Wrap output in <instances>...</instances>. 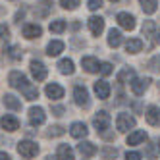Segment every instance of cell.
I'll list each match as a JSON object with an SVG mask.
<instances>
[{"label": "cell", "mask_w": 160, "mask_h": 160, "mask_svg": "<svg viewBox=\"0 0 160 160\" xmlns=\"http://www.w3.org/2000/svg\"><path fill=\"white\" fill-rule=\"evenodd\" d=\"M18 152L23 156V158H33V156H37L39 152V145L37 143H33V141H19L18 143Z\"/></svg>", "instance_id": "obj_1"}, {"label": "cell", "mask_w": 160, "mask_h": 160, "mask_svg": "<svg viewBox=\"0 0 160 160\" xmlns=\"http://www.w3.org/2000/svg\"><path fill=\"white\" fill-rule=\"evenodd\" d=\"M116 128H118V131H122V133H125V131L133 129V128H135V118H133V116H129V114H125V112L118 114Z\"/></svg>", "instance_id": "obj_2"}, {"label": "cell", "mask_w": 160, "mask_h": 160, "mask_svg": "<svg viewBox=\"0 0 160 160\" xmlns=\"http://www.w3.org/2000/svg\"><path fill=\"white\" fill-rule=\"evenodd\" d=\"M73 98H75L77 104L83 106V108H87V106L91 104V100H89V91H87L83 85H77V87L73 89Z\"/></svg>", "instance_id": "obj_3"}, {"label": "cell", "mask_w": 160, "mask_h": 160, "mask_svg": "<svg viewBox=\"0 0 160 160\" xmlns=\"http://www.w3.org/2000/svg\"><path fill=\"white\" fill-rule=\"evenodd\" d=\"M93 125H95V129L98 133H104L108 129V125H110V116L106 112H98L97 116L93 118Z\"/></svg>", "instance_id": "obj_4"}, {"label": "cell", "mask_w": 160, "mask_h": 160, "mask_svg": "<svg viewBox=\"0 0 160 160\" xmlns=\"http://www.w3.org/2000/svg\"><path fill=\"white\" fill-rule=\"evenodd\" d=\"M18 89L23 93V97H25L27 100H35V98H39V89H37L35 85H31V83L27 81V77L23 79V83H21Z\"/></svg>", "instance_id": "obj_5"}, {"label": "cell", "mask_w": 160, "mask_h": 160, "mask_svg": "<svg viewBox=\"0 0 160 160\" xmlns=\"http://www.w3.org/2000/svg\"><path fill=\"white\" fill-rule=\"evenodd\" d=\"M44 120H47V114H44V110L41 106L29 108V122H31V125H42Z\"/></svg>", "instance_id": "obj_6"}, {"label": "cell", "mask_w": 160, "mask_h": 160, "mask_svg": "<svg viewBox=\"0 0 160 160\" xmlns=\"http://www.w3.org/2000/svg\"><path fill=\"white\" fill-rule=\"evenodd\" d=\"M29 68H31V73H33V77L37 79V81H44L47 79V68H44V64L42 62H39V60H33L31 64H29Z\"/></svg>", "instance_id": "obj_7"}, {"label": "cell", "mask_w": 160, "mask_h": 160, "mask_svg": "<svg viewBox=\"0 0 160 160\" xmlns=\"http://www.w3.org/2000/svg\"><path fill=\"white\" fill-rule=\"evenodd\" d=\"M87 25H89V31L93 33L95 37H98L100 33L104 31V19H102L100 16H93V18H89Z\"/></svg>", "instance_id": "obj_8"}, {"label": "cell", "mask_w": 160, "mask_h": 160, "mask_svg": "<svg viewBox=\"0 0 160 160\" xmlns=\"http://www.w3.org/2000/svg\"><path fill=\"white\" fill-rule=\"evenodd\" d=\"M0 125H2V129L6 131H18L19 129V120L12 114H6V116L0 118Z\"/></svg>", "instance_id": "obj_9"}, {"label": "cell", "mask_w": 160, "mask_h": 160, "mask_svg": "<svg viewBox=\"0 0 160 160\" xmlns=\"http://www.w3.org/2000/svg\"><path fill=\"white\" fill-rule=\"evenodd\" d=\"M116 19H118V23H120L122 29H128V31L135 29V18H133L131 14H128V12H120Z\"/></svg>", "instance_id": "obj_10"}, {"label": "cell", "mask_w": 160, "mask_h": 160, "mask_svg": "<svg viewBox=\"0 0 160 160\" xmlns=\"http://www.w3.org/2000/svg\"><path fill=\"white\" fill-rule=\"evenodd\" d=\"M70 133H72V137H75V139H83V137H87L89 129H87V125L83 122H73L70 125Z\"/></svg>", "instance_id": "obj_11"}, {"label": "cell", "mask_w": 160, "mask_h": 160, "mask_svg": "<svg viewBox=\"0 0 160 160\" xmlns=\"http://www.w3.org/2000/svg\"><path fill=\"white\" fill-rule=\"evenodd\" d=\"M148 83H151V79H148V77H145V79H137V77H135L129 85H131V91H133V93H135L137 97H141L145 91H147Z\"/></svg>", "instance_id": "obj_12"}, {"label": "cell", "mask_w": 160, "mask_h": 160, "mask_svg": "<svg viewBox=\"0 0 160 160\" xmlns=\"http://www.w3.org/2000/svg\"><path fill=\"white\" fill-rule=\"evenodd\" d=\"M110 91H112V89H110V83L104 81V79H100V81L95 83V93H97V97L102 98V100L110 97Z\"/></svg>", "instance_id": "obj_13"}, {"label": "cell", "mask_w": 160, "mask_h": 160, "mask_svg": "<svg viewBox=\"0 0 160 160\" xmlns=\"http://www.w3.org/2000/svg\"><path fill=\"white\" fill-rule=\"evenodd\" d=\"M44 93H47V97H48L50 100H58V98L64 97V89H62L58 83H48L47 89H44Z\"/></svg>", "instance_id": "obj_14"}, {"label": "cell", "mask_w": 160, "mask_h": 160, "mask_svg": "<svg viewBox=\"0 0 160 160\" xmlns=\"http://www.w3.org/2000/svg\"><path fill=\"white\" fill-rule=\"evenodd\" d=\"M41 35H42L41 25H37V23H27V25H23V37L25 39H39Z\"/></svg>", "instance_id": "obj_15"}, {"label": "cell", "mask_w": 160, "mask_h": 160, "mask_svg": "<svg viewBox=\"0 0 160 160\" xmlns=\"http://www.w3.org/2000/svg\"><path fill=\"white\" fill-rule=\"evenodd\" d=\"M81 66L85 68V72H89V73H95V72L100 70L98 60L93 58V56H85V58H81Z\"/></svg>", "instance_id": "obj_16"}, {"label": "cell", "mask_w": 160, "mask_h": 160, "mask_svg": "<svg viewBox=\"0 0 160 160\" xmlns=\"http://www.w3.org/2000/svg\"><path fill=\"white\" fill-rule=\"evenodd\" d=\"M77 151L81 152L85 158H91V156H95V154H97V145L89 143V141H83V143H79V145H77Z\"/></svg>", "instance_id": "obj_17"}, {"label": "cell", "mask_w": 160, "mask_h": 160, "mask_svg": "<svg viewBox=\"0 0 160 160\" xmlns=\"http://www.w3.org/2000/svg\"><path fill=\"white\" fill-rule=\"evenodd\" d=\"M145 116H147V122L151 125H160V108L158 106H148Z\"/></svg>", "instance_id": "obj_18"}, {"label": "cell", "mask_w": 160, "mask_h": 160, "mask_svg": "<svg viewBox=\"0 0 160 160\" xmlns=\"http://www.w3.org/2000/svg\"><path fill=\"white\" fill-rule=\"evenodd\" d=\"M52 6H54L52 0H41V2L37 4V8H35V14L39 18H44V16H48V12L52 10Z\"/></svg>", "instance_id": "obj_19"}, {"label": "cell", "mask_w": 160, "mask_h": 160, "mask_svg": "<svg viewBox=\"0 0 160 160\" xmlns=\"http://www.w3.org/2000/svg\"><path fill=\"white\" fill-rule=\"evenodd\" d=\"M58 160H75V154L70 145H58Z\"/></svg>", "instance_id": "obj_20"}, {"label": "cell", "mask_w": 160, "mask_h": 160, "mask_svg": "<svg viewBox=\"0 0 160 160\" xmlns=\"http://www.w3.org/2000/svg\"><path fill=\"white\" fill-rule=\"evenodd\" d=\"M2 102H4V106L10 108V110H19L21 108V100L16 98L14 95H4L2 97Z\"/></svg>", "instance_id": "obj_21"}, {"label": "cell", "mask_w": 160, "mask_h": 160, "mask_svg": "<svg viewBox=\"0 0 160 160\" xmlns=\"http://www.w3.org/2000/svg\"><path fill=\"white\" fill-rule=\"evenodd\" d=\"M108 44L112 48H118L120 44H122V33L120 29H110L108 31Z\"/></svg>", "instance_id": "obj_22"}, {"label": "cell", "mask_w": 160, "mask_h": 160, "mask_svg": "<svg viewBox=\"0 0 160 160\" xmlns=\"http://www.w3.org/2000/svg\"><path fill=\"white\" fill-rule=\"evenodd\" d=\"M60 52H64V42L62 41H50L47 47V54L48 56H58Z\"/></svg>", "instance_id": "obj_23"}, {"label": "cell", "mask_w": 160, "mask_h": 160, "mask_svg": "<svg viewBox=\"0 0 160 160\" xmlns=\"http://www.w3.org/2000/svg\"><path fill=\"white\" fill-rule=\"evenodd\" d=\"M141 48H143V41L141 39H129L128 42H125V50H128L129 54L141 52Z\"/></svg>", "instance_id": "obj_24"}, {"label": "cell", "mask_w": 160, "mask_h": 160, "mask_svg": "<svg viewBox=\"0 0 160 160\" xmlns=\"http://www.w3.org/2000/svg\"><path fill=\"white\" fill-rule=\"evenodd\" d=\"M145 139H147V133H145L143 129H137V131L129 133V137H128V145H139V143H143Z\"/></svg>", "instance_id": "obj_25"}, {"label": "cell", "mask_w": 160, "mask_h": 160, "mask_svg": "<svg viewBox=\"0 0 160 160\" xmlns=\"http://www.w3.org/2000/svg\"><path fill=\"white\" fill-rule=\"evenodd\" d=\"M58 68H60V72H62L64 75H72V73L75 72L73 62H72L70 58H64V60H60V62H58Z\"/></svg>", "instance_id": "obj_26"}, {"label": "cell", "mask_w": 160, "mask_h": 160, "mask_svg": "<svg viewBox=\"0 0 160 160\" xmlns=\"http://www.w3.org/2000/svg\"><path fill=\"white\" fill-rule=\"evenodd\" d=\"M139 4H141L145 14H154L156 12V6H158L156 0H139Z\"/></svg>", "instance_id": "obj_27"}, {"label": "cell", "mask_w": 160, "mask_h": 160, "mask_svg": "<svg viewBox=\"0 0 160 160\" xmlns=\"http://www.w3.org/2000/svg\"><path fill=\"white\" fill-rule=\"evenodd\" d=\"M135 79V72L131 70V68H125V70H122L118 73V81L120 83H125V81H133Z\"/></svg>", "instance_id": "obj_28"}, {"label": "cell", "mask_w": 160, "mask_h": 160, "mask_svg": "<svg viewBox=\"0 0 160 160\" xmlns=\"http://www.w3.org/2000/svg\"><path fill=\"white\" fill-rule=\"evenodd\" d=\"M64 29H66V21H64V19L50 21V31H52V33H62Z\"/></svg>", "instance_id": "obj_29"}, {"label": "cell", "mask_w": 160, "mask_h": 160, "mask_svg": "<svg viewBox=\"0 0 160 160\" xmlns=\"http://www.w3.org/2000/svg\"><path fill=\"white\" fill-rule=\"evenodd\" d=\"M64 133H66V129L62 125H52V128H48V131H47V137H60Z\"/></svg>", "instance_id": "obj_30"}, {"label": "cell", "mask_w": 160, "mask_h": 160, "mask_svg": "<svg viewBox=\"0 0 160 160\" xmlns=\"http://www.w3.org/2000/svg\"><path fill=\"white\" fill-rule=\"evenodd\" d=\"M79 2H81V0H60V6L64 10H75L79 6Z\"/></svg>", "instance_id": "obj_31"}, {"label": "cell", "mask_w": 160, "mask_h": 160, "mask_svg": "<svg viewBox=\"0 0 160 160\" xmlns=\"http://www.w3.org/2000/svg\"><path fill=\"white\" fill-rule=\"evenodd\" d=\"M102 156H104L106 160H114L118 156V151L116 148H112V147H106V148H102Z\"/></svg>", "instance_id": "obj_32"}, {"label": "cell", "mask_w": 160, "mask_h": 160, "mask_svg": "<svg viewBox=\"0 0 160 160\" xmlns=\"http://www.w3.org/2000/svg\"><path fill=\"white\" fill-rule=\"evenodd\" d=\"M6 52H8V56H10L12 60H21V52H19V48H18V47H10Z\"/></svg>", "instance_id": "obj_33"}, {"label": "cell", "mask_w": 160, "mask_h": 160, "mask_svg": "<svg viewBox=\"0 0 160 160\" xmlns=\"http://www.w3.org/2000/svg\"><path fill=\"white\" fill-rule=\"evenodd\" d=\"M98 72H100L102 75H110V73H112V64H108V62H102Z\"/></svg>", "instance_id": "obj_34"}, {"label": "cell", "mask_w": 160, "mask_h": 160, "mask_svg": "<svg viewBox=\"0 0 160 160\" xmlns=\"http://www.w3.org/2000/svg\"><path fill=\"white\" fill-rule=\"evenodd\" d=\"M152 31H154V21H145V25H143V35H151Z\"/></svg>", "instance_id": "obj_35"}, {"label": "cell", "mask_w": 160, "mask_h": 160, "mask_svg": "<svg viewBox=\"0 0 160 160\" xmlns=\"http://www.w3.org/2000/svg\"><path fill=\"white\" fill-rule=\"evenodd\" d=\"M148 66H151V70L154 72H160V56H154V58L148 62Z\"/></svg>", "instance_id": "obj_36"}, {"label": "cell", "mask_w": 160, "mask_h": 160, "mask_svg": "<svg viewBox=\"0 0 160 160\" xmlns=\"http://www.w3.org/2000/svg\"><path fill=\"white\" fill-rule=\"evenodd\" d=\"M87 6H89V10H98V8H102V0H89L87 2Z\"/></svg>", "instance_id": "obj_37"}, {"label": "cell", "mask_w": 160, "mask_h": 160, "mask_svg": "<svg viewBox=\"0 0 160 160\" xmlns=\"http://www.w3.org/2000/svg\"><path fill=\"white\" fill-rule=\"evenodd\" d=\"M10 37V29L6 23H0V39H8Z\"/></svg>", "instance_id": "obj_38"}, {"label": "cell", "mask_w": 160, "mask_h": 160, "mask_svg": "<svg viewBox=\"0 0 160 160\" xmlns=\"http://www.w3.org/2000/svg\"><path fill=\"white\" fill-rule=\"evenodd\" d=\"M125 160H141V154L139 152H128L125 154Z\"/></svg>", "instance_id": "obj_39"}, {"label": "cell", "mask_w": 160, "mask_h": 160, "mask_svg": "<svg viewBox=\"0 0 160 160\" xmlns=\"http://www.w3.org/2000/svg\"><path fill=\"white\" fill-rule=\"evenodd\" d=\"M52 114H54V116H62V114H64V106H52Z\"/></svg>", "instance_id": "obj_40"}, {"label": "cell", "mask_w": 160, "mask_h": 160, "mask_svg": "<svg viewBox=\"0 0 160 160\" xmlns=\"http://www.w3.org/2000/svg\"><path fill=\"white\" fill-rule=\"evenodd\" d=\"M23 14H25L23 10H21V12H18V14H16V21H21V19H23Z\"/></svg>", "instance_id": "obj_41"}, {"label": "cell", "mask_w": 160, "mask_h": 160, "mask_svg": "<svg viewBox=\"0 0 160 160\" xmlns=\"http://www.w3.org/2000/svg\"><path fill=\"white\" fill-rule=\"evenodd\" d=\"M0 160H12V158H10V154H6V152H0Z\"/></svg>", "instance_id": "obj_42"}, {"label": "cell", "mask_w": 160, "mask_h": 160, "mask_svg": "<svg viewBox=\"0 0 160 160\" xmlns=\"http://www.w3.org/2000/svg\"><path fill=\"white\" fill-rule=\"evenodd\" d=\"M148 156L154 158V148H152V145H148Z\"/></svg>", "instance_id": "obj_43"}, {"label": "cell", "mask_w": 160, "mask_h": 160, "mask_svg": "<svg viewBox=\"0 0 160 160\" xmlns=\"http://www.w3.org/2000/svg\"><path fill=\"white\" fill-rule=\"evenodd\" d=\"M156 42H158V44H160V31H158V33H156Z\"/></svg>", "instance_id": "obj_44"}, {"label": "cell", "mask_w": 160, "mask_h": 160, "mask_svg": "<svg viewBox=\"0 0 160 160\" xmlns=\"http://www.w3.org/2000/svg\"><path fill=\"white\" fill-rule=\"evenodd\" d=\"M47 160H56V158H52V156H48V158H47Z\"/></svg>", "instance_id": "obj_45"}, {"label": "cell", "mask_w": 160, "mask_h": 160, "mask_svg": "<svg viewBox=\"0 0 160 160\" xmlns=\"http://www.w3.org/2000/svg\"><path fill=\"white\" fill-rule=\"evenodd\" d=\"M110 2H118V0H110Z\"/></svg>", "instance_id": "obj_46"}, {"label": "cell", "mask_w": 160, "mask_h": 160, "mask_svg": "<svg viewBox=\"0 0 160 160\" xmlns=\"http://www.w3.org/2000/svg\"><path fill=\"white\" fill-rule=\"evenodd\" d=\"M158 147H160V145H158Z\"/></svg>", "instance_id": "obj_47"}]
</instances>
